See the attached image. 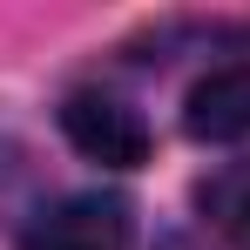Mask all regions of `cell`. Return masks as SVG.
Masks as SVG:
<instances>
[{
	"instance_id": "5b68a950",
	"label": "cell",
	"mask_w": 250,
	"mask_h": 250,
	"mask_svg": "<svg viewBox=\"0 0 250 250\" xmlns=\"http://www.w3.org/2000/svg\"><path fill=\"white\" fill-rule=\"evenodd\" d=\"M163 250H244V244H230L216 230H176V237H163Z\"/></svg>"
},
{
	"instance_id": "277c9868",
	"label": "cell",
	"mask_w": 250,
	"mask_h": 250,
	"mask_svg": "<svg viewBox=\"0 0 250 250\" xmlns=\"http://www.w3.org/2000/svg\"><path fill=\"white\" fill-rule=\"evenodd\" d=\"M196 209H203V223L216 237L250 244V156L244 163H223L216 176H203L196 183Z\"/></svg>"
},
{
	"instance_id": "6da1fadb",
	"label": "cell",
	"mask_w": 250,
	"mask_h": 250,
	"mask_svg": "<svg viewBox=\"0 0 250 250\" xmlns=\"http://www.w3.org/2000/svg\"><path fill=\"white\" fill-rule=\"evenodd\" d=\"M61 128H68V142L82 149L88 163H102V169L149 163V122L128 108L122 95H102V88L68 95V102H61Z\"/></svg>"
},
{
	"instance_id": "3957f363",
	"label": "cell",
	"mask_w": 250,
	"mask_h": 250,
	"mask_svg": "<svg viewBox=\"0 0 250 250\" xmlns=\"http://www.w3.org/2000/svg\"><path fill=\"white\" fill-rule=\"evenodd\" d=\"M183 128L196 142H244L250 135V61H223L183 102Z\"/></svg>"
},
{
	"instance_id": "7a4b0ae2",
	"label": "cell",
	"mask_w": 250,
	"mask_h": 250,
	"mask_svg": "<svg viewBox=\"0 0 250 250\" xmlns=\"http://www.w3.org/2000/svg\"><path fill=\"white\" fill-rule=\"evenodd\" d=\"M21 250H128V203L102 189L61 196L21 230Z\"/></svg>"
}]
</instances>
